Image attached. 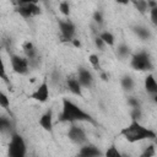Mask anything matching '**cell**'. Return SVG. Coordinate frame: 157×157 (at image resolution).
I'll return each instance as SVG.
<instances>
[{
  "instance_id": "cell-1",
  "label": "cell",
  "mask_w": 157,
  "mask_h": 157,
  "mask_svg": "<svg viewBox=\"0 0 157 157\" xmlns=\"http://www.w3.org/2000/svg\"><path fill=\"white\" fill-rule=\"evenodd\" d=\"M58 121L60 123H90L92 125H98L96 119L87 112H85L80 105H77L75 102H72L69 98L63 99L61 112L58 115Z\"/></svg>"
},
{
  "instance_id": "cell-2",
  "label": "cell",
  "mask_w": 157,
  "mask_h": 157,
  "mask_svg": "<svg viewBox=\"0 0 157 157\" xmlns=\"http://www.w3.org/2000/svg\"><path fill=\"white\" fill-rule=\"evenodd\" d=\"M120 135L128 142H139L144 140H155L156 132L146 126H144L139 120H131V123L120 130Z\"/></svg>"
},
{
  "instance_id": "cell-3",
  "label": "cell",
  "mask_w": 157,
  "mask_h": 157,
  "mask_svg": "<svg viewBox=\"0 0 157 157\" xmlns=\"http://www.w3.org/2000/svg\"><path fill=\"white\" fill-rule=\"evenodd\" d=\"M130 66L131 69L136 71H152L153 70L151 56L146 50H139L134 53L130 59Z\"/></svg>"
},
{
  "instance_id": "cell-4",
  "label": "cell",
  "mask_w": 157,
  "mask_h": 157,
  "mask_svg": "<svg viewBox=\"0 0 157 157\" xmlns=\"http://www.w3.org/2000/svg\"><path fill=\"white\" fill-rule=\"evenodd\" d=\"M26 152H27V146L23 137L20 134L12 131L10 142L7 145V155L10 157H25Z\"/></svg>"
},
{
  "instance_id": "cell-5",
  "label": "cell",
  "mask_w": 157,
  "mask_h": 157,
  "mask_svg": "<svg viewBox=\"0 0 157 157\" xmlns=\"http://www.w3.org/2000/svg\"><path fill=\"white\" fill-rule=\"evenodd\" d=\"M12 70L18 75H27L29 71V64L26 56H21L15 53H9Z\"/></svg>"
},
{
  "instance_id": "cell-6",
  "label": "cell",
  "mask_w": 157,
  "mask_h": 157,
  "mask_svg": "<svg viewBox=\"0 0 157 157\" xmlns=\"http://www.w3.org/2000/svg\"><path fill=\"white\" fill-rule=\"evenodd\" d=\"M59 25V31H60V37L61 40L64 42H71L74 39L75 36V25L72 21H70L69 18L66 20H60L58 22Z\"/></svg>"
},
{
  "instance_id": "cell-7",
  "label": "cell",
  "mask_w": 157,
  "mask_h": 157,
  "mask_svg": "<svg viewBox=\"0 0 157 157\" xmlns=\"http://www.w3.org/2000/svg\"><path fill=\"white\" fill-rule=\"evenodd\" d=\"M67 137L71 142H74L76 145H83L87 141L85 130L81 126L76 125L75 123H71V126L67 130Z\"/></svg>"
},
{
  "instance_id": "cell-8",
  "label": "cell",
  "mask_w": 157,
  "mask_h": 157,
  "mask_svg": "<svg viewBox=\"0 0 157 157\" xmlns=\"http://www.w3.org/2000/svg\"><path fill=\"white\" fill-rule=\"evenodd\" d=\"M16 11L23 18H32L40 13V7L38 4H22L17 5Z\"/></svg>"
},
{
  "instance_id": "cell-9",
  "label": "cell",
  "mask_w": 157,
  "mask_h": 157,
  "mask_svg": "<svg viewBox=\"0 0 157 157\" xmlns=\"http://www.w3.org/2000/svg\"><path fill=\"white\" fill-rule=\"evenodd\" d=\"M32 99L39 102V103H44L48 101L49 98V85H48V81L44 80L29 96Z\"/></svg>"
},
{
  "instance_id": "cell-10",
  "label": "cell",
  "mask_w": 157,
  "mask_h": 157,
  "mask_svg": "<svg viewBox=\"0 0 157 157\" xmlns=\"http://www.w3.org/2000/svg\"><path fill=\"white\" fill-rule=\"evenodd\" d=\"M77 80H78V82L81 83V86H82V87H86V88L92 87L93 81H94L92 72H91L88 69L83 67V66L78 67V70H77Z\"/></svg>"
},
{
  "instance_id": "cell-11",
  "label": "cell",
  "mask_w": 157,
  "mask_h": 157,
  "mask_svg": "<svg viewBox=\"0 0 157 157\" xmlns=\"http://www.w3.org/2000/svg\"><path fill=\"white\" fill-rule=\"evenodd\" d=\"M39 125L45 131H48V132H52L53 131V125H54V123H53V110L50 108L47 109L40 115V118H39Z\"/></svg>"
},
{
  "instance_id": "cell-12",
  "label": "cell",
  "mask_w": 157,
  "mask_h": 157,
  "mask_svg": "<svg viewBox=\"0 0 157 157\" xmlns=\"http://www.w3.org/2000/svg\"><path fill=\"white\" fill-rule=\"evenodd\" d=\"M78 155L83 157H97V156H103V152L97 146L86 144V145H81V148L78 150Z\"/></svg>"
},
{
  "instance_id": "cell-13",
  "label": "cell",
  "mask_w": 157,
  "mask_h": 157,
  "mask_svg": "<svg viewBox=\"0 0 157 157\" xmlns=\"http://www.w3.org/2000/svg\"><path fill=\"white\" fill-rule=\"evenodd\" d=\"M144 87H145V91L152 98H156V96H157V82H156L155 76L152 74H147V76L145 77Z\"/></svg>"
},
{
  "instance_id": "cell-14",
  "label": "cell",
  "mask_w": 157,
  "mask_h": 157,
  "mask_svg": "<svg viewBox=\"0 0 157 157\" xmlns=\"http://www.w3.org/2000/svg\"><path fill=\"white\" fill-rule=\"evenodd\" d=\"M66 85H67L69 91H70L72 94L78 96V97H82V96H83V94H82V86H81V83L78 82L77 77H69V78L66 80Z\"/></svg>"
},
{
  "instance_id": "cell-15",
  "label": "cell",
  "mask_w": 157,
  "mask_h": 157,
  "mask_svg": "<svg viewBox=\"0 0 157 157\" xmlns=\"http://www.w3.org/2000/svg\"><path fill=\"white\" fill-rule=\"evenodd\" d=\"M22 50H23L25 56L27 58L28 61L32 60V59L38 58V50H37V48L34 47V44H33L32 42H29V40H27V42H25V43L22 44Z\"/></svg>"
},
{
  "instance_id": "cell-16",
  "label": "cell",
  "mask_w": 157,
  "mask_h": 157,
  "mask_svg": "<svg viewBox=\"0 0 157 157\" xmlns=\"http://www.w3.org/2000/svg\"><path fill=\"white\" fill-rule=\"evenodd\" d=\"M13 121L12 117H6V115H0V132H12L13 131Z\"/></svg>"
},
{
  "instance_id": "cell-17",
  "label": "cell",
  "mask_w": 157,
  "mask_h": 157,
  "mask_svg": "<svg viewBox=\"0 0 157 157\" xmlns=\"http://www.w3.org/2000/svg\"><path fill=\"white\" fill-rule=\"evenodd\" d=\"M132 32H134L140 39H142V40H147V39L151 38V32H150V29H148L147 27H145V26H140V25L134 26V27H132Z\"/></svg>"
},
{
  "instance_id": "cell-18",
  "label": "cell",
  "mask_w": 157,
  "mask_h": 157,
  "mask_svg": "<svg viewBox=\"0 0 157 157\" xmlns=\"http://www.w3.org/2000/svg\"><path fill=\"white\" fill-rule=\"evenodd\" d=\"M98 37L105 43V45H108V47H114V44H115V37H114V34H113L112 32H109V31H103V32L98 33Z\"/></svg>"
},
{
  "instance_id": "cell-19",
  "label": "cell",
  "mask_w": 157,
  "mask_h": 157,
  "mask_svg": "<svg viewBox=\"0 0 157 157\" xmlns=\"http://www.w3.org/2000/svg\"><path fill=\"white\" fill-rule=\"evenodd\" d=\"M0 107L4 108V109L13 118L12 112H11V108H10V98H9V96H7L4 91H1V90H0Z\"/></svg>"
},
{
  "instance_id": "cell-20",
  "label": "cell",
  "mask_w": 157,
  "mask_h": 157,
  "mask_svg": "<svg viewBox=\"0 0 157 157\" xmlns=\"http://www.w3.org/2000/svg\"><path fill=\"white\" fill-rule=\"evenodd\" d=\"M120 85H121V88H123L124 91H131V90L134 88V86H135V82H134V80H132L131 76L125 75V76L121 77Z\"/></svg>"
},
{
  "instance_id": "cell-21",
  "label": "cell",
  "mask_w": 157,
  "mask_h": 157,
  "mask_svg": "<svg viewBox=\"0 0 157 157\" xmlns=\"http://www.w3.org/2000/svg\"><path fill=\"white\" fill-rule=\"evenodd\" d=\"M117 55L120 58V59H125L130 55V47L125 43H120L118 47H117Z\"/></svg>"
},
{
  "instance_id": "cell-22",
  "label": "cell",
  "mask_w": 157,
  "mask_h": 157,
  "mask_svg": "<svg viewBox=\"0 0 157 157\" xmlns=\"http://www.w3.org/2000/svg\"><path fill=\"white\" fill-rule=\"evenodd\" d=\"M0 78L4 81V83L10 87V80L7 77V74H6V67H5V63L2 60V55H1V50H0Z\"/></svg>"
},
{
  "instance_id": "cell-23",
  "label": "cell",
  "mask_w": 157,
  "mask_h": 157,
  "mask_svg": "<svg viewBox=\"0 0 157 157\" xmlns=\"http://www.w3.org/2000/svg\"><path fill=\"white\" fill-rule=\"evenodd\" d=\"M132 1H134L135 7L137 9V11H139L140 13H146V12L150 10L148 0H132Z\"/></svg>"
},
{
  "instance_id": "cell-24",
  "label": "cell",
  "mask_w": 157,
  "mask_h": 157,
  "mask_svg": "<svg viewBox=\"0 0 157 157\" xmlns=\"http://www.w3.org/2000/svg\"><path fill=\"white\" fill-rule=\"evenodd\" d=\"M88 61H90V64L92 65L93 69L101 71V61H99V56L97 54H91L88 56Z\"/></svg>"
},
{
  "instance_id": "cell-25",
  "label": "cell",
  "mask_w": 157,
  "mask_h": 157,
  "mask_svg": "<svg viewBox=\"0 0 157 157\" xmlns=\"http://www.w3.org/2000/svg\"><path fill=\"white\" fill-rule=\"evenodd\" d=\"M59 10L64 16H69L70 15V4L67 0H63L59 4Z\"/></svg>"
},
{
  "instance_id": "cell-26",
  "label": "cell",
  "mask_w": 157,
  "mask_h": 157,
  "mask_svg": "<svg viewBox=\"0 0 157 157\" xmlns=\"http://www.w3.org/2000/svg\"><path fill=\"white\" fill-rule=\"evenodd\" d=\"M103 155L107 156V157H121V153L118 151V148H117L114 145H112Z\"/></svg>"
},
{
  "instance_id": "cell-27",
  "label": "cell",
  "mask_w": 157,
  "mask_h": 157,
  "mask_svg": "<svg viewBox=\"0 0 157 157\" xmlns=\"http://www.w3.org/2000/svg\"><path fill=\"white\" fill-rule=\"evenodd\" d=\"M130 117H131V120H140V119H141V117H142L141 107L131 108V110H130Z\"/></svg>"
},
{
  "instance_id": "cell-28",
  "label": "cell",
  "mask_w": 157,
  "mask_h": 157,
  "mask_svg": "<svg viewBox=\"0 0 157 157\" xmlns=\"http://www.w3.org/2000/svg\"><path fill=\"white\" fill-rule=\"evenodd\" d=\"M92 20H93V22L99 27V26H102V23H103V13L101 12V11H94V13H93V16H92Z\"/></svg>"
},
{
  "instance_id": "cell-29",
  "label": "cell",
  "mask_w": 157,
  "mask_h": 157,
  "mask_svg": "<svg viewBox=\"0 0 157 157\" xmlns=\"http://www.w3.org/2000/svg\"><path fill=\"white\" fill-rule=\"evenodd\" d=\"M50 77H52L50 81H52L53 85H58V83H60V81H61V74H60V71H58V70H53Z\"/></svg>"
},
{
  "instance_id": "cell-30",
  "label": "cell",
  "mask_w": 157,
  "mask_h": 157,
  "mask_svg": "<svg viewBox=\"0 0 157 157\" xmlns=\"http://www.w3.org/2000/svg\"><path fill=\"white\" fill-rule=\"evenodd\" d=\"M155 155H156L155 146H153V145H150V146L146 147L145 151L141 153V157H151V156H155Z\"/></svg>"
},
{
  "instance_id": "cell-31",
  "label": "cell",
  "mask_w": 157,
  "mask_h": 157,
  "mask_svg": "<svg viewBox=\"0 0 157 157\" xmlns=\"http://www.w3.org/2000/svg\"><path fill=\"white\" fill-rule=\"evenodd\" d=\"M128 104L131 107V108H137V107H141V103L137 98L135 97H129L128 98Z\"/></svg>"
},
{
  "instance_id": "cell-32",
  "label": "cell",
  "mask_w": 157,
  "mask_h": 157,
  "mask_svg": "<svg viewBox=\"0 0 157 157\" xmlns=\"http://www.w3.org/2000/svg\"><path fill=\"white\" fill-rule=\"evenodd\" d=\"M148 11H150V17H151L152 23L153 25H157V6L151 7Z\"/></svg>"
},
{
  "instance_id": "cell-33",
  "label": "cell",
  "mask_w": 157,
  "mask_h": 157,
  "mask_svg": "<svg viewBox=\"0 0 157 157\" xmlns=\"http://www.w3.org/2000/svg\"><path fill=\"white\" fill-rule=\"evenodd\" d=\"M94 45H96V48H98L99 50H104V47H107L105 43H104L98 36L94 38Z\"/></svg>"
},
{
  "instance_id": "cell-34",
  "label": "cell",
  "mask_w": 157,
  "mask_h": 157,
  "mask_svg": "<svg viewBox=\"0 0 157 157\" xmlns=\"http://www.w3.org/2000/svg\"><path fill=\"white\" fill-rule=\"evenodd\" d=\"M39 0H16L17 5H22V4H38Z\"/></svg>"
},
{
  "instance_id": "cell-35",
  "label": "cell",
  "mask_w": 157,
  "mask_h": 157,
  "mask_svg": "<svg viewBox=\"0 0 157 157\" xmlns=\"http://www.w3.org/2000/svg\"><path fill=\"white\" fill-rule=\"evenodd\" d=\"M115 1H117L119 5H128L131 0H115Z\"/></svg>"
},
{
  "instance_id": "cell-36",
  "label": "cell",
  "mask_w": 157,
  "mask_h": 157,
  "mask_svg": "<svg viewBox=\"0 0 157 157\" xmlns=\"http://www.w3.org/2000/svg\"><path fill=\"white\" fill-rule=\"evenodd\" d=\"M71 42H72V44H74L75 47H77V48L81 47V42H80V40H77V39H72Z\"/></svg>"
},
{
  "instance_id": "cell-37",
  "label": "cell",
  "mask_w": 157,
  "mask_h": 157,
  "mask_svg": "<svg viewBox=\"0 0 157 157\" xmlns=\"http://www.w3.org/2000/svg\"><path fill=\"white\" fill-rule=\"evenodd\" d=\"M101 77H102L103 80H107V75H105L104 72H102V74H101Z\"/></svg>"
}]
</instances>
